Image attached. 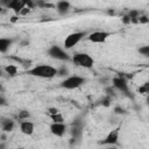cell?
Here are the masks:
<instances>
[{"label": "cell", "instance_id": "cell-5", "mask_svg": "<svg viewBox=\"0 0 149 149\" xmlns=\"http://www.w3.org/2000/svg\"><path fill=\"white\" fill-rule=\"evenodd\" d=\"M112 86L120 91L121 93L128 95V97H132V92L129 91V86H128V83H127V79L123 78L122 76H115L112 78Z\"/></svg>", "mask_w": 149, "mask_h": 149}, {"label": "cell", "instance_id": "cell-24", "mask_svg": "<svg viewBox=\"0 0 149 149\" xmlns=\"http://www.w3.org/2000/svg\"><path fill=\"white\" fill-rule=\"evenodd\" d=\"M149 22V17L144 14H141L139 16V20H137V23H148Z\"/></svg>", "mask_w": 149, "mask_h": 149}, {"label": "cell", "instance_id": "cell-12", "mask_svg": "<svg viewBox=\"0 0 149 149\" xmlns=\"http://www.w3.org/2000/svg\"><path fill=\"white\" fill-rule=\"evenodd\" d=\"M34 129H35V126L31 121H28V120H24V121H20V130L22 134L24 135H31L34 133Z\"/></svg>", "mask_w": 149, "mask_h": 149}, {"label": "cell", "instance_id": "cell-11", "mask_svg": "<svg viewBox=\"0 0 149 149\" xmlns=\"http://www.w3.org/2000/svg\"><path fill=\"white\" fill-rule=\"evenodd\" d=\"M26 6H27L26 0H10L6 8L14 10V13L19 16V15H20V13H21V10H22Z\"/></svg>", "mask_w": 149, "mask_h": 149}, {"label": "cell", "instance_id": "cell-19", "mask_svg": "<svg viewBox=\"0 0 149 149\" xmlns=\"http://www.w3.org/2000/svg\"><path fill=\"white\" fill-rule=\"evenodd\" d=\"M69 74V70H68V68H65V66H62V68H59L58 69V72H57V77H69L68 76Z\"/></svg>", "mask_w": 149, "mask_h": 149}, {"label": "cell", "instance_id": "cell-13", "mask_svg": "<svg viewBox=\"0 0 149 149\" xmlns=\"http://www.w3.org/2000/svg\"><path fill=\"white\" fill-rule=\"evenodd\" d=\"M15 127V121L9 118H2L1 119V130L3 133H10Z\"/></svg>", "mask_w": 149, "mask_h": 149}, {"label": "cell", "instance_id": "cell-9", "mask_svg": "<svg viewBox=\"0 0 149 149\" xmlns=\"http://www.w3.org/2000/svg\"><path fill=\"white\" fill-rule=\"evenodd\" d=\"M71 139H73L74 141H78L80 137H81V134H83V122L79 121V120H76L74 122H72L71 125Z\"/></svg>", "mask_w": 149, "mask_h": 149}, {"label": "cell", "instance_id": "cell-6", "mask_svg": "<svg viewBox=\"0 0 149 149\" xmlns=\"http://www.w3.org/2000/svg\"><path fill=\"white\" fill-rule=\"evenodd\" d=\"M48 55L54 58V59H58V61H71V57L68 55V52L64 50V48L55 44V45H51L49 49H48Z\"/></svg>", "mask_w": 149, "mask_h": 149}, {"label": "cell", "instance_id": "cell-4", "mask_svg": "<svg viewBox=\"0 0 149 149\" xmlns=\"http://www.w3.org/2000/svg\"><path fill=\"white\" fill-rule=\"evenodd\" d=\"M85 36H88V33L87 31H74V33H71L69 34L65 40H64V48L65 49H71L73 48L74 45H77Z\"/></svg>", "mask_w": 149, "mask_h": 149}, {"label": "cell", "instance_id": "cell-1", "mask_svg": "<svg viewBox=\"0 0 149 149\" xmlns=\"http://www.w3.org/2000/svg\"><path fill=\"white\" fill-rule=\"evenodd\" d=\"M58 69L51 66V65H47V64H38L33 66L31 69L27 70V74L33 76V77H37V78H45V79H50L57 76Z\"/></svg>", "mask_w": 149, "mask_h": 149}, {"label": "cell", "instance_id": "cell-15", "mask_svg": "<svg viewBox=\"0 0 149 149\" xmlns=\"http://www.w3.org/2000/svg\"><path fill=\"white\" fill-rule=\"evenodd\" d=\"M13 42H14L13 38H7V37L0 38V52L6 54L8 51V49L10 48V45L13 44Z\"/></svg>", "mask_w": 149, "mask_h": 149}, {"label": "cell", "instance_id": "cell-2", "mask_svg": "<svg viewBox=\"0 0 149 149\" xmlns=\"http://www.w3.org/2000/svg\"><path fill=\"white\" fill-rule=\"evenodd\" d=\"M71 61L74 65L79 68H84V69H91L94 64L93 58L86 52H76L71 57Z\"/></svg>", "mask_w": 149, "mask_h": 149}, {"label": "cell", "instance_id": "cell-29", "mask_svg": "<svg viewBox=\"0 0 149 149\" xmlns=\"http://www.w3.org/2000/svg\"><path fill=\"white\" fill-rule=\"evenodd\" d=\"M0 104H1L2 106H5V105H6V100H5L3 94H1V97H0Z\"/></svg>", "mask_w": 149, "mask_h": 149}, {"label": "cell", "instance_id": "cell-8", "mask_svg": "<svg viewBox=\"0 0 149 149\" xmlns=\"http://www.w3.org/2000/svg\"><path fill=\"white\" fill-rule=\"evenodd\" d=\"M119 133H120V128H119V127L112 129V130L105 136V139H104L102 141H100L99 143L102 144V146H114V144H116L118 141H119Z\"/></svg>", "mask_w": 149, "mask_h": 149}, {"label": "cell", "instance_id": "cell-21", "mask_svg": "<svg viewBox=\"0 0 149 149\" xmlns=\"http://www.w3.org/2000/svg\"><path fill=\"white\" fill-rule=\"evenodd\" d=\"M139 52L144 56V57H149V45H142L139 48Z\"/></svg>", "mask_w": 149, "mask_h": 149}, {"label": "cell", "instance_id": "cell-22", "mask_svg": "<svg viewBox=\"0 0 149 149\" xmlns=\"http://www.w3.org/2000/svg\"><path fill=\"white\" fill-rule=\"evenodd\" d=\"M113 112L116 115H125V114H127V111L123 107H121V106H115L114 109H113Z\"/></svg>", "mask_w": 149, "mask_h": 149}, {"label": "cell", "instance_id": "cell-27", "mask_svg": "<svg viewBox=\"0 0 149 149\" xmlns=\"http://www.w3.org/2000/svg\"><path fill=\"white\" fill-rule=\"evenodd\" d=\"M101 104H102L104 106H106V107H108V106L111 105V98L106 95V98H105V99L102 100V102H101Z\"/></svg>", "mask_w": 149, "mask_h": 149}, {"label": "cell", "instance_id": "cell-30", "mask_svg": "<svg viewBox=\"0 0 149 149\" xmlns=\"http://www.w3.org/2000/svg\"><path fill=\"white\" fill-rule=\"evenodd\" d=\"M146 102H147V105L149 106V95H147V99H146Z\"/></svg>", "mask_w": 149, "mask_h": 149}, {"label": "cell", "instance_id": "cell-17", "mask_svg": "<svg viewBox=\"0 0 149 149\" xmlns=\"http://www.w3.org/2000/svg\"><path fill=\"white\" fill-rule=\"evenodd\" d=\"M49 118L51 119L52 122H56V123H62V122H64V118H63V115H62L61 113L49 115Z\"/></svg>", "mask_w": 149, "mask_h": 149}, {"label": "cell", "instance_id": "cell-10", "mask_svg": "<svg viewBox=\"0 0 149 149\" xmlns=\"http://www.w3.org/2000/svg\"><path fill=\"white\" fill-rule=\"evenodd\" d=\"M49 129L51 132L52 135L57 136V137H62L65 133H66V125L64 122L62 123H56V122H52L50 126H49Z\"/></svg>", "mask_w": 149, "mask_h": 149}, {"label": "cell", "instance_id": "cell-20", "mask_svg": "<svg viewBox=\"0 0 149 149\" xmlns=\"http://www.w3.org/2000/svg\"><path fill=\"white\" fill-rule=\"evenodd\" d=\"M137 91L140 93H142V94H147L148 95V93H149V81H146L141 87H139Z\"/></svg>", "mask_w": 149, "mask_h": 149}, {"label": "cell", "instance_id": "cell-25", "mask_svg": "<svg viewBox=\"0 0 149 149\" xmlns=\"http://www.w3.org/2000/svg\"><path fill=\"white\" fill-rule=\"evenodd\" d=\"M30 12H31V9H30L29 7H27V6H26V7L21 10V13H20V15H19V16H26V15H28Z\"/></svg>", "mask_w": 149, "mask_h": 149}, {"label": "cell", "instance_id": "cell-26", "mask_svg": "<svg viewBox=\"0 0 149 149\" xmlns=\"http://www.w3.org/2000/svg\"><path fill=\"white\" fill-rule=\"evenodd\" d=\"M122 22H123L125 24H129V23H132V20H130V17H129L128 14L122 16Z\"/></svg>", "mask_w": 149, "mask_h": 149}, {"label": "cell", "instance_id": "cell-16", "mask_svg": "<svg viewBox=\"0 0 149 149\" xmlns=\"http://www.w3.org/2000/svg\"><path fill=\"white\" fill-rule=\"evenodd\" d=\"M3 71L8 76H10V77H14V76L17 74V68H16V65H6L3 68Z\"/></svg>", "mask_w": 149, "mask_h": 149}, {"label": "cell", "instance_id": "cell-28", "mask_svg": "<svg viewBox=\"0 0 149 149\" xmlns=\"http://www.w3.org/2000/svg\"><path fill=\"white\" fill-rule=\"evenodd\" d=\"M48 112H49V115L58 114V113H59V112H58V109H57V108H55V107H50V108L48 109Z\"/></svg>", "mask_w": 149, "mask_h": 149}, {"label": "cell", "instance_id": "cell-7", "mask_svg": "<svg viewBox=\"0 0 149 149\" xmlns=\"http://www.w3.org/2000/svg\"><path fill=\"white\" fill-rule=\"evenodd\" d=\"M113 33L111 31H105V30H97L93 33H90L87 36V40L92 43H105L108 37H111Z\"/></svg>", "mask_w": 149, "mask_h": 149}, {"label": "cell", "instance_id": "cell-31", "mask_svg": "<svg viewBox=\"0 0 149 149\" xmlns=\"http://www.w3.org/2000/svg\"><path fill=\"white\" fill-rule=\"evenodd\" d=\"M106 149H116V148H114V147L111 146V147H108V148H106Z\"/></svg>", "mask_w": 149, "mask_h": 149}, {"label": "cell", "instance_id": "cell-23", "mask_svg": "<svg viewBox=\"0 0 149 149\" xmlns=\"http://www.w3.org/2000/svg\"><path fill=\"white\" fill-rule=\"evenodd\" d=\"M114 90H115V88H114L113 86H107V87L105 88V91H106V94H107V97H109V98H111V97H113V95L115 94V93H114V92H115Z\"/></svg>", "mask_w": 149, "mask_h": 149}, {"label": "cell", "instance_id": "cell-3", "mask_svg": "<svg viewBox=\"0 0 149 149\" xmlns=\"http://www.w3.org/2000/svg\"><path fill=\"white\" fill-rule=\"evenodd\" d=\"M85 83H86V78L73 74V76H69V77L64 78L61 81L59 86L65 88V90H74V88H78V87L83 86Z\"/></svg>", "mask_w": 149, "mask_h": 149}, {"label": "cell", "instance_id": "cell-14", "mask_svg": "<svg viewBox=\"0 0 149 149\" xmlns=\"http://www.w3.org/2000/svg\"><path fill=\"white\" fill-rule=\"evenodd\" d=\"M70 7H71V5L69 1H58L56 3V9L59 15H65L70 10Z\"/></svg>", "mask_w": 149, "mask_h": 149}, {"label": "cell", "instance_id": "cell-18", "mask_svg": "<svg viewBox=\"0 0 149 149\" xmlns=\"http://www.w3.org/2000/svg\"><path fill=\"white\" fill-rule=\"evenodd\" d=\"M29 116H30V114H29V112H28V111H26V109L20 111V112H19V114H17V119H19L20 121L28 120V118H29Z\"/></svg>", "mask_w": 149, "mask_h": 149}]
</instances>
